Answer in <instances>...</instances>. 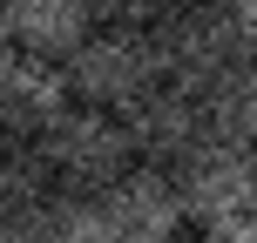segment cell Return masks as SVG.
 Returning <instances> with one entry per match:
<instances>
[{"mask_svg": "<svg viewBox=\"0 0 257 243\" xmlns=\"http://www.w3.org/2000/svg\"><path fill=\"white\" fill-rule=\"evenodd\" d=\"M156 41H163V68H169V81H176V88H196V95H203L223 68L244 61L237 14H223V7H196V0H183V7L156 27Z\"/></svg>", "mask_w": 257, "mask_h": 243, "instance_id": "3957f363", "label": "cell"}, {"mask_svg": "<svg viewBox=\"0 0 257 243\" xmlns=\"http://www.w3.org/2000/svg\"><path fill=\"white\" fill-rule=\"evenodd\" d=\"M237 34H244V54H257V0H237Z\"/></svg>", "mask_w": 257, "mask_h": 243, "instance_id": "4fadbf2b", "label": "cell"}, {"mask_svg": "<svg viewBox=\"0 0 257 243\" xmlns=\"http://www.w3.org/2000/svg\"><path fill=\"white\" fill-rule=\"evenodd\" d=\"M183 209H190L196 230H217L230 216H250L257 209V149H230V142H210L190 162L176 169Z\"/></svg>", "mask_w": 257, "mask_h": 243, "instance_id": "5b68a950", "label": "cell"}, {"mask_svg": "<svg viewBox=\"0 0 257 243\" xmlns=\"http://www.w3.org/2000/svg\"><path fill=\"white\" fill-rule=\"evenodd\" d=\"M0 243H115V236H108V216L95 196H54L27 216H7Z\"/></svg>", "mask_w": 257, "mask_h": 243, "instance_id": "9c48e42d", "label": "cell"}, {"mask_svg": "<svg viewBox=\"0 0 257 243\" xmlns=\"http://www.w3.org/2000/svg\"><path fill=\"white\" fill-rule=\"evenodd\" d=\"M0 21H7V48L21 54H48V61H75L102 21H95V0H0Z\"/></svg>", "mask_w": 257, "mask_h": 243, "instance_id": "ba28073f", "label": "cell"}, {"mask_svg": "<svg viewBox=\"0 0 257 243\" xmlns=\"http://www.w3.org/2000/svg\"><path fill=\"white\" fill-rule=\"evenodd\" d=\"M68 75H75V102L108 108V115H136L156 88H169L163 41L156 34H128V27H102V34L68 61Z\"/></svg>", "mask_w": 257, "mask_h": 243, "instance_id": "6da1fadb", "label": "cell"}, {"mask_svg": "<svg viewBox=\"0 0 257 243\" xmlns=\"http://www.w3.org/2000/svg\"><path fill=\"white\" fill-rule=\"evenodd\" d=\"M68 108H75V75H68V61L7 48V68H0V122H7V142L54 135V122H61Z\"/></svg>", "mask_w": 257, "mask_h": 243, "instance_id": "277c9868", "label": "cell"}, {"mask_svg": "<svg viewBox=\"0 0 257 243\" xmlns=\"http://www.w3.org/2000/svg\"><path fill=\"white\" fill-rule=\"evenodd\" d=\"M41 149H48V162H54V176H61L68 196H102L108 182H122L142 162L128 122L108 115V108H88V102L68 108L54 122V135H41Z\"/></svg>", "mask_w": 257, "mask_h": 243, "instance_id": "7a4b0ae2", "label": "cell"}, {"mask_svg": "<svg viewBox=\"0 0 257 243\" xmlns=\"http://www.w3.org/2000/svg\"><path fill=\"white\" fill-rule=\"evenodd\" d=\"M196 7H223V14H237V0H196Z\"/></svg>", "mask_w": 257, "mask_h": 243, "instance_id": "5bb4252c", "label": "cell"}, {"mask_svg": "<svg viewBox=\"0 0 257 243\" xmlns=\"http://www.w3.org/2000/svg\"><path fill=\"white\" fill-rule=\"evenodd\" d=\"M203 243H257V209H250V216L217 223V230H203Z\"/></svg>", "mask_w": 257, "mask_h": 243, "instance_id": "7c38bea8", "label": "cell"}, {"mask_svg": "<svg viewBox=\"0 0 257 243\" xmlns=\"http://www.w3.org/2000/svg\"><path fill=\"white\" fill-rule=\"evenodd\" d=\"M95 203H102L108 236H115V243H176L183 223H190L176 176H169V169H156V162H136L122 182H108Z\"/></svg>", "mask_w": 257, "mask_h": 243, "instance_id": "8992f818", "label": "cell"}, {"mask_svg": "<svg viewBox=\"0 0 257 243\" xmlns=\"http://www.w3.org/2000/svg\"><path fill=\"white\" fill-rule=\"evenodd\" d=\"M122 122H128V135H136V155H142V162H156V169H169V176H176L196 149H210L203 95H196V88H176V81L156 88L149 102H142L136 115H122Z\"/></svg>", "mask_w": 257, "mask_h": 243, "instance_id": "52a82bcc", "label": "cell"}, {"mask_svg": "<svg viewBox=\"0 0 257 243\" xmlns=\"http://www.w3.org/2000/svg\"><path fill=\"white\" fill-rule=\"evenodd\" d=\"M176 7L183 0H95V21L102 27H128V34H156Z\"/></svg>", "mask_w": 257, "mask_h": 243, "instance_id": "8fae6325", "label": "cell"}, {"mask_svg": "<svg viewBox=\"0 0 257 243\" xmlns=\"http://www.w3.org/2000/svg\"><path fill=\"white\" fill-rule=\"evenodd\" d=\"M176 243H203V236H176Z\"/></svg>", "mask_w": 257, "mask_h": 243, "instance_id": "9a60e30c", "label": "cell"}, {"mask_svg": "<svg viewBox=\"0 0 257 243\" xmlns=\"http://www.w3.org/2000/svg\"><path fill=\"white\" fill-rule=\"evenodd\" d=\"M203 115H210V142L257 149V54H244L203 88Z\"/></svg>", "mask_w": 257, "mask_h": 243, "instance_id": "30bf717a", "label": "cell"}]
</instances>
